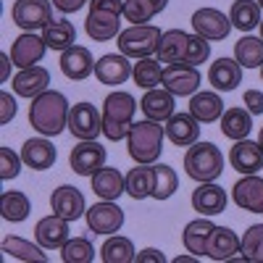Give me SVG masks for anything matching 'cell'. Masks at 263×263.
I'll return each instance as SVG.
<instances>
[{"mask_svg": "<svg viewBox=\"0 0 263 263\" xmlns=\"http://www.w3.org/2000/svg\"><path fill=\"white\" fill-rule=\"evenodd\" d=\"M105 158H108V150L98 140H82L79 145H74L69 163H71V171L79 174V177H92L95 171L105 166Z\"/></svg>", "mask_w": 263, "mask_h": 263, "instance_id": "obj_9", "label": "cell"}, {"mask_svg": "<svg viewBox=\"0 0 263 263\" xmlns=\"http://www.w3.org/2000/svg\"><path fill=\"white\" fill-rule=\"evenodd\" d=\"M227 111L224 108V100L218 92H195L190 98V114L200 121V124H213L221 119V114Z\"/></svg>", "mask_w": 263, "mask_h": 263, "instance_id": "obj_28", "label": "cell"}, {"mask_svg": "<svg viewBox=\"0 0 263 263\" xmlns=\"http://www.w3.org/2000/svg\"><path fill=\"white\" fill-rule=\"evenodd\" d=\"M45 50H48V42L37 37L34 32H24L13 40L11 45V61L18 69H29V66H37L42 58H45Z\"/></svg>", "mask_w": 263, "mask_h": 263, "instance_id": "obj_13", "label": "cell"}, {"mask_svg": "<svg viewBox=\"0 0 263 263\" xmlns=\"http://www.w3.org/2000/svg\"><path fill=\"white\" fill-rule=\"evenodd\" d=\"M258 6H260V8H263V0H258Z\"/></svg>", "mask_w": 263, "mask_h": 263, "instance_id": "obj_54", "label": "cell"}, {"mask_svg": "<svg viewBox=\"0 0 263 263\" xmlns=\"http://www.w3.org/2000/svg\"><path fill=\"white\" fill-rule=\"evenodd\" d=\"M61 71L63 77H69L71 82H82L95 71V61L92 53L82 48V45H71L69 50L61 53Z\"/></svg>", "mask_w": 263, "mask_h": 263, "instance_id": "obj_19", "label": "cell"}, {"mask_svg": "<svg viewBox=\"0 0 263 263\" xmlns=\"http://www.w3.org/2000/svg\"><path fill=\"white\" fill-rule=\"evenodd\" d=\"M163 129H166V137L179 147H190L192 142L200 140V121L192 114H174Z\"/></svg>", "mask_w": 263, "mask_h": 263, "instance_id": "obj_22", "label": "cell"}, {"mask_svg": "<svg viewBox=\"0 0 263 263\" xmlns=\"http://www.w3.org/2000/svg\"><path fill=\"white\" fill-rule=\"evenodd\" d=\"M61 258L66 263H90L95 258V248L87 237H74L61 248Z\"/></svg>", "mask_w": 263, "mask_h": 263, "instance_id": "obj_42", "label": "cell"}, {"mask_svg": "<svg viewBox=\"0 0 263 263\" xmlns=\"http://www.w3.org/2000/svg\"><path fill=\"white\" fill-rule=\"evenodd\" d=\"M13 24L24 32H37V29H45L53 24V6L50 0H16L13 8Z\"/></svg>", "mask_w": 263, "mask_h": 263, "instance_id": "obj_8", "label": "cell"}, {"mask_svg": "<svg viewBox=\"0 0 263 263\" xmlns=\"http://www.w3.org/2000/svg\"><path fill=\"white\" fill-rule=\"evenodd\" d=\"M245 105L253 116H260L263 114V92L260 90H248L245 92Z\"/></svg>", "mask_w": 263, "mask_h": 263, "instance_id": "obj_47", "label": "cell"}, {"mask_svg": "<svg viewBox=\"0 0 263 263\" xmlns=\"http://www.w3.org/2000/svg\"><path fill=\"white\" fill-rule=\"evenodd\" d=\"M208 82L218 92H232L239 87V82H242V66L234 58H218L208 69Z\"/></svg>", "mask_w": 263, "mask_h": 263, "instance_id": "obj_23", "label": "cell"}, {"mask_svg": "<svg viewBox=\"0 0 263 263\" xmlns=\"http://www.w3.org/2000/svg\"><path fill=\"white\" fill-rule=\"evenodd\" d=\"M179 187V179H177V171L166 163H158L156 166V184H153V197L156 200H168V197L177 192Z\"/></svg>", "mask_w": 263, "mask_h": 263, "instance_id": "obj_41", "label": "cell"}, {"mask_svg": "<svg viewBox=\"0 0 263 263\" xmlns=\"http://www.w3.org/2000/svg\"><path fill=\"white\" fill-rule=\"evenodd\" d=\"M87 227L95 234H116L124 227V208L116 200H103L95 203L92 208H87L84 213Z\"/></svg>", "mask_w": 263, "mask_h": 263, "instance_id": "obj_11", "label": "cell"}, {"mask_svg": "<svg viewBox=\"0 0 263 263\" xmlns=\"http://www.w3.org/2000/svg\"><path fill=\"white\" fill-rule=\"evenodd\" d=\"M187 45H190V34L182 29H168L163 32L158 42V61L161 63H184L187 61Z\"/></svg>", "mask_w": 263, "mask_h": 263, "instance_id": "obj_30", "label": "cell"}, {"mask_svg": "<svg viewBox=\"0 0 263 263\" xmlns=\"http://www.w3.org/2000/svg\"><path fill=\"white\" fill-rule=\"evenodd\" d=\"M184 171L195 182H216L224 171V156L213 142L197 140L184 153Z\"/></svg>", "mask_w": 263, "mask_h": 263, "instance_id": "obj_5", "label": "cell"}, {"mask_svg": "<svg viewBox=\"0 0 263 263\" xmlns=\"http://www.w3.org/2000/svg\"><path fill=\"white\" fill-rule=\"evenodd\" d=\"M153 184H156V166L153 163H137L126 174V195L132 200L153 197Z\"/></svg>", "mask_w": 263, "mask_h": 263, "instance_id": "obj_29", "label": "cell"}, {"mask_svg": "<svg viewBox=\"0 0 263 263\" xmlns=\"http://www.w3.org/2000/svg\"><path fill=\"white\" fill-rule=\"evenodd\" d=\"M69 132L77 140H98L103 135V114L92 103H77L69 114Z\"/></svg>", "mask_w": 263, "mask_h": 263, "instance_id": "obj_10", "label": "cell"}, {"mask_svg": "<svg viewBox=\"0 0 263 263\" xmlns=\"http://www.w3.org/2000/svg\"><path fill=\"white\" fill-rule=\"evenodd\" d=\"M239 248H242V239H239L232 229L213 227V232L208 237L205 255L213 258V260H229V258H234V253H239Z\"/></svg>", "mask_w": 263, "mask_h": 263, "instance_id": "obj_27", "label": "cell"}, {"mask_svg": "<svg viewBox=\"0 0 263 263\" xmlns=\"http://www.w3.org/2000/svg\"><path fill=\"white\" fill-rule=\"evenodd\" d=\"M260 40H263V21H260Z\"/></svg>", "mask_w": 263, "mask_h": 263, "instance_id": "obj_53", "label": "cell"}, {"mask_svg": "<svg viewBox=\"0 0 263 263\" xmlns=\"http://www.w3.org/2000/svg\"><path fill=\"white\" fill-rule=\"evenodd\" d=\"M163 32L153 24H132L119 34V50L126 58H150L153 53H158V42Z\"/></svg>", "mask_w": 263, "mask_h": 263, "instance_id": "obj_6", "label": "cell"}, {"mask_svg": "<svg viewBox=\"0 0 263 263\" xmlns=\"http://www.w3.org/2000/svg\"><path fill=\"white\" fill-rule=\"evenodd\" d=\"M45 248H42L40 242L32 245L29 239L24 237H6L3 239V253H8L11 258H18V260H34V263H45L48 255L42 253Z\"/></svg>", "mask_w": 263, "mask_h": 263, "instance_id": "obj_40", "label": "cell"}, {"mask_svg": "<svg viewBox=\"0 0 263 263\" xmlns=\"http://www.w3.org/2000/svg\"><path fill=\"white\" fill-rule=\"evenodd\" d=\"M21 156L18 153H13L11 147H0V179L8 182V179H16L18 177V171H21Z\"/></svg>", "mask_w": 263, "mask_h": 263, "instance_id": "obj_45", "label": "cell"}, {"mask_svg": "<svg viewBox=\"0 0 263 263\" xmlns=\"http://www.w3.org/2000/svg\"><path fill=\"white\" fill-rule=\"evenodd\" d=\"M234 203L248 211V213H263V179L255 174H245L234 187H232Z\"/></svg>", "mask_w": 263, "mask_h": 263, "instance_id": "obj_17", "label": "cell"}, {"mask_svg": "<svg viewBox=\"0 0 263 263\" xmlns=\"http://www.w3.org/2000/svg\"><path fill=\"white\" fill-rule=\"evenodd\" d=\"M135 260L137 263H166V255L161 250H156V248H145L142 253H137Z\"/></svg>", "mask_w": 263, "mask_h": 263, "instance_id": "obj_48", "label": "cell"}, {"mask_svg": "<svg viewBox=\"0 0 263 263\" xmlns=\"http://www.w3.org/2000/svg\"><path fill=\"white\" fill-rule=\"evenodd\" d=\"M260 79H263V66H260Z\"/></svg>", "mask_w": 263, "mask_h": 263, "instance_id": "obj_55", "label": "cell"}, {"mask_svg": "<svg viewBox=\"0 0 263 263\" xmlns=\"http://www.w3.org/2000/svg\"><path fill=\"white\" fill-rule=\"evenodd\" d=\"M200 82L203 77L197 71V66H190V63H166L161 74V84L174 98H192L200 90Z\"/></svg>", "mask_w": 263, "mask_h": 263, "instance_id": "obj_7", "label": "cell"}, {"mask_svg": "<svg viewBox=\"0 0 263 263\" xmlns=\"http://www.w3.org/2000/svg\"><path fill=\"white\" fill-rule=\"evenodd\" d=\"M161 74H163V66L158 58H137L135 69H132V79H135L137 87L142 90H153V87L161 84Z\"/></svg>", "mask_w": 263, "mask_h": 263, "instance_id": "obj_39", "label": "cell"}, {"mask_svg": "<svg viewBox=\"0 0 263 263\" xmlns=\"http://www.w3.org/2000/svg\"><path fill=\"white\" fill-rule=\"evenodd\" d=\"M211 58V42L200 34H190V45H187V61L190 66H200Z\"/></svg>", "mask_w": 263, "mask_h": 263, "instance_id": "obj_44", "label": "cell"}, {"mask_svg": "<svg viewBox=\"0 0 263 263\" xmlns=\"http://www.w3.org/2000/svg\"><path fill=\"white\" fill-rule=\"evenodd\" d=\"M90 0H53V6L61 11V13H77L79 8H84Z\"/></svg>", "mask_w": 263, "mask_h": 263, "instance_id": "obj_49", "label": "cell"}, {"mask_svg": "<svg viewBox=\"0 0 263 263\" xmlns=\"http://www.w3.org/2000/svg\"><path fill=\"white\" fill-rule=\"evenodd\" d=\"M135 111L137 100L129 92H111L103 100V135L111 142L126 140L132 124H135Z\"/></svg>", "mask_w": 263, "mask_h": 263, "instance_id": "obj_3", "label": "cell"}, {"mask_svg": "<svg viewBox=\"0 0 263 263\" xmlns=\"http://www.w3.org/2000/svg\"><path fill=\"white\" fill-rule=\"evenodd\" d=\"M69 221L55 213L45 216V218H40L37 227H34V237H37V242L45 248V250H61L66 242H69Z\"/></svg>", "mask_w": 263, "mask_h": 263, "instance_id": "obj_15", "label": "cell"}, {"mask_svg": "<svg viewBox=\"0 0 263 263\" xmlns=\"http://www.w3.org/2000/svg\"><path fill=\"white\" fill-rule=\"evenodd\" d=\"M229 21H232V27H237L239 32H250V29L260 27V6H258V0H234V6L229 11Z\"/></svg>", "mask_w": 263, "mask_h": 263, "instance_id": "obj_35", "label": "cell"}, {"mask_svg": "<svg viewBox=\"0 0 263 263\" xmlns=\"http://www.w3.org/2000/svg\"><path fill=\"white\" fill-rule=\"evenodd\" d=\"M258 142H260V147H263V126H260V137H258Z\"/></svg>", "mask_w": 263, "mask_h": 263, "instance_id": "obj_52", "label": "cell"}, {"mask_svg": "<svg viewBox=\"0 0 263 263\" xmlns=\"http://www.w3.org/2000/svg\"><path fill=\"white\" fill-rule=\"evenodd\" d=\"M11 63H13V61H11L8 53H0V79H3V82H6L8 74H11Z\"/></svg>", "mask_w": 263, "mask_h": 263, "instance_id": "obj_50", "label": "cell"}, {"mask_svg": "<svg viewBox=\"0 0 263 263\" xmlns=\"http://www.w3.org/2000/svg\"><path fill=\"white\" fill-rule=\"evenodd\" d=\"M135 63H129V58L124 53H108L95 63V77L100 84H124L132 77Z\"/></svg>", "mask_w": 263, "mask_h": 263, "instance_id": "obj_20", "label": "cell"}, {"mask_svg": "<svg viewBox=\"0 0 263 263\" xmlns=\"http://www.w3.org/2000/svg\"><path fill=\"white\" fill-rule=\"evenodd\" d=\"M168 6V0H124V18L132 24H147Z\"/></svg>", "mask_w": 263, "mask_h": 263, "instance_id": "obj_37", "label": "cell"}, {"mask_svg": "<svg viewBox=\"0 0 263 263\" xmlns=\"http://www.w3.org/2000/svg\"><path fill=\"white\" fill-rule=\"evenodd\" d=\"M29 211H32V203H29V197L24 192L8 190V192L0 195V216H3L6 221H11V224L24 221V218L29 216Z\"/></svg>", "mask_w": 263, "mask_h": 263, "instance_id": "obj_33", "label": "cell"}, {"mask_svg": "<svg viewBox=\"0 0 263 263\" xmlns=\"http://www.w3.org/2000/svg\"><path fill=\"white\" fill-rule=\"evenodd\" d=\"M100 258H103V263H132V260L137 258V253H135L132 239L116 234V237H108L105 242H103Z\"/></svg>", "mask_w": 263, "mask_h": 263, "instance_id": "obj_38", "label": "cell"}, {"mask_svg": "<svg viewBox=\"0 0 263 263\" xmlns=\"http://www.w3.org/2000/svg\"><path fill=\"white\" fill-rule=\"evenodd\" d=\"M229 163L234 171L245 174H258L263 168V147L260 142H253V140H237L234 147L229 150Z\"/></svg>", "mask_w": 263, "mask_h": 263, "instance_id": "obj_16", "label": "cell"}, {"mask_svg": "<svg viewBox=\"0 0 263 263\" xmlns=\"http://www.w3.org/2000/svg\"><path fill=\"white\" fill-rule=\"evenodd\" d=\"M213 221H208V218H195V221H190L182 232V242L187 248V253L192 255H205V248H208V237L213 232Z\"/></svg>", "mask_w": 263, "mask_h": 263, "instance_id": "obj_32", "label": "cell"}, {"mask_svg": "<svg viewBox=\"0 0 263 263\" xmlns=\"http://www.w3.org/2000/svg\"><path fill=\"white\" fill-rule=\"evenodd\" d=\"M242 258L250 263H263V224H253L248 227V232L242 234Z\"/></svg>", "mask_w": 263, "mask_h": 263, "instance_id": "obj_43", "label": "cell"}, {"mask_svg": "<svg viewBox=\"0 0 263 263\" xmlns=\"http://www.w3.org/2000/svg\"><path fill=\"white\" fill-rule=\"evenodd\" d=\"M163 137H166V129L158 121H137L132 124L129 135H126V147H129V156L135 163H156L163 153Z\"/></svg>", "mask_w": 263, "mask_h": 263, "instance_id": "obj_2", "label": "cell"}, {"mask_svg": "<svg viewBox=\"0 0 263 263\" xmlns=\"http://www.w3.org/2000/svg\"><path fill=\"white\" fill-rule=\"evenodd\" d=\"M50 84V71L45 66H29V69H21L13 77V92L18 98H29L34 100L37 95H42Z\"/></svg>", "mask_w": 263, "mask_h": 263, "instance_id": "obj_18", "label": "cell"}, {"mask_svg": "<svg viewBox=\"0 0 263 263\" xmlns=\"http://www.w3.org/2000/svg\"><path fill=\"white\" fill-rule=\"evenodd\" d=\"M221 132H224V137L229 140H245L250 135V129H253V114L245 111V108H227V111L221 114Z\"/></svg>", "mask_w": 263, "mask_h": 263, "instance_id": "obj_31", "label": "cell"}, {"mask_svg": "<svg viewBox=\"0 0 263 263\" xmlns=\"http://www.w3.org/2000/svg\"><path fill=\"white\" fill-rule=\"evenodd\" d=\"M121 16L124 0H90L84 29L95 42H108L121 34Z\"/></svg>", "mask_w": 263, "mask_h": 263, "instance_id": "obj_4", "label": "cell"}, {"mask_svg": "<svg viewBox=\"0 0 263 263\" xmlns=\"http://www.w3.org/2000/svg\"><path fill=\"white\" fill-rule=\"evenodd\" d=\"M234 61L242 69H260L263 66V40L248 34L239 42H234Z\"/></svg>", "mask_w": 263, "mask_h": 263, "instance_id": "obj_36", "label": "cell"}, {"mask_svg": "<svg viewBox=\"0 0 263 263\" xmlns=\"http://www.w3.org/2000/svg\"><path fill=\"white\" fill-rule=\"evenodd\" d=\"M197 255H179V258H174V263H187V260H195Z\"/></svg>", "mask_w": 263, "mask_h": 263, "instance_id": "obj_51", "label": "cell"}, {"mask_svg": "<svg viewBox=\"0 0 263 263\" xmlns=\"http://www.w3.org/2000/svg\"><path fill=\"white\" fill-rule=\"evenodd\" d=\"M192 29L195 34L205 37L208 42L216 40H227L232 32V21L227 13H221L218 8H197L192 13Z\"/></svg>", "mask_w": 263, "mask_h": 263, "instance_id": "obj_12", "label": "cell"}, {"mask_svg": "<svg viewBox=\"0 0 263 263\" xmlns=\"http://www.w3.org/2000/svg\"><path fill=\"white\" fill-rule=\"evenodd\" d=\"M42 40L48 42L50 50H61L63 53V50H69L74 42H77V29H74L71 21L58 18V21H53L50 27L42 29Z\"/></svg>", "mask_w": 263, "mask_h": 263, "instance_id": "obj_34", "label": "cell"}, {"mask_svg": "<svg viewBox=\"0 0 263 263\" xmlns=\"http://www.w3.org/2000/svg\"><path fill=\"white\" fill-rule=\"evenodd\" d=\"M50 208L55 216L66 218V221H77V218H82L87 213V203H84V195L71 187V184H61L53 190L50 195Z\"/></svg>", "mask_w": 263, "mask_h": 263, "instance_id": "obj_14", "label": "cell"}, {"mask_svg": "<svg viewBox=\"0 0 263 263\" xmlns=\"http://www.w3.org/2000/svg\"><path fill=\"white\" fill-rule=\"evenodd\" d=\"M55 158H58V153H55L53 142L45 140V137L27 140L24 147H21V161H24L32 171H48V168H53Z\"/></svg>", "mask_w": 263, "mask_h": 263, "instance_id": "obj_24", "label": "cell"}, {"mask_svg": "<svg viewBox=\"0 0 263 263\" xmlns=\"http://www.w3.org/2000/svg\"><path fill=\"white\" fill-rule=\"evenodd\" d=\"M69 114L71 105L66 95L58 90H45L29 105V124L42 137H58L63 129H69Z\"/></svg>", "mask_w": 263, "mask_h": 263, "instance_id": "obj_1", "label": "cell"}, {"mask_svg": "<svg viewBox=\"0 0 263 263\" xmlns=\"http://www.w3.org/2000/svg\"><path fill=\"white\" fill-rule=\"evenodd\" d=\"M92 192L103 200H119V197L126 192V177L119 171V168H111V166H103L100 171L92 174Z\"/></svg>", "mask_w": 263, "mask_h": 263, "instance_id": "obj_25", "label": "cell"}, {"mask_svg": "<svg viewBox=\"0 0 263 263\" xmlns=\"http://www.w3.org/2000/svg\"><path fill=\"white\" fill-rule=\"evenodd\" d=\"M140 108H142V114H145V119H150V121H168L174 114V95L166 90H158V87H153V90H147L145 92V98L140 100Z\"/></svg>", "mask_w": 263, "mask_h": 263, "instance_id": "obj_26", "label": "cell"}, {"mask_svg": "<svg viewBox=\"0 0 263 263\" xmlns=\"http://www.w3.org/2000/svg\"><path fill=\"white\" fill-rule=\"evenodd\" d=\"M16 116V98L11 92H0V124H8Z\"/></svg>", "mask_w": 263, "mask_h": 263, "instance_id": "obj_46", "label": "cell"}, {"mask_svg": "<svg viewBox=\"0 0 263 263\" xmlns=\"http://www.w3.org/2000/svg\"><path fill=\"white\" fill-rule=\"evenodd\" d=\"M192 208L203 216H216L227 211V192L216 182H200L192 192Z\"/></svg>", "mask_w": 263, "mask_h": 263, "instance_id": "obj_21", "label": "cell"}]
</instances>
